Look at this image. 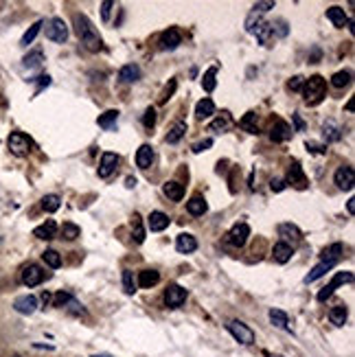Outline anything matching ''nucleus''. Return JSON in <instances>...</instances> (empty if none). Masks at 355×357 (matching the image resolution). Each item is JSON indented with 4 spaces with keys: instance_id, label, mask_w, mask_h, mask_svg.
<instances>
[{
    "instance_id": "nucleus-12",
    "label": "nucleus",
    "mask_w": 355,
    "mask_h": 357,
    "mask_svg": "<svg viewBox=\"0 0 355 357\" xmlns=\"http://www.w3.org/2000/svg\"><path fill=\"white\" fill-rule=\"evenodd\" d=\"M292 134H294V129L289 127L285 121H279L276 125H272V129H270V138H272L274 143H285V141L292 138Z\"/></svg>"
},
{
    "instance_id": "nucleus-6",
    "label": "nucleus",
    "mask_w": 355,
    "mask_h": 357,
    "mask_svg": "<svg viewBox=\"0 0 355 357\" xmlns=\"http://www.w3.org/2000/svg\"><path fill=\"white\" fill-rule=\"evenodd\" d=\"M7 143H9L11 154H16V156H24L26 151L31 149V138L26 134H22V131H13Z\"/></svg>"
},
{
    "instance_id": "nucleus-46",
    "label": "nucleus",
    "mask_w": 355,
    "mask_h": 357,
    "mask_svg": "<svg viewBox=\"0 0 355 357\" xmlns=\"http://www.w3.org/2000/svg\"><path fill=\"white\" fill-rule=\"evenodd\" d=\"M305 147H307L309 154H314V156L327 154V145H320V143H314V141H307V143H305Z\"/></svg>"
},
{
    "instance_id": "nucleus-16",
    "label": "nucleus",
    "mask_w": 355,
    "mask_h": 357,
    "mask_svg": "<svg viewBox=\"0 0 355 357\" xmlns=\"http://www.w3.org/2000/svg\"><path fill=\"white\" fill-rule=\"evenodd\" d=\"M287 182L294 184L296 189H305L307 187V177L302 173L300 164L298 162H292V167H289V175H287Z\"/></svg>"
},
{
    "instance_id": "nucleus-31",
    "label": "nucleus",
    "mask_w": 355,
    "mask_h": 357,
    "mask_svg": "<svg viewBox=\"0 0 355 357\" xmlns=\"http://www.w3.org/2000/svg\"><path fill=\"white\" fill-rule=\"evenodd\" d=\"M254 35H256V39H259L263 46H272V42H274V33H272V29H270L268 22H263L259 29L254 31Z\"/></svg>"
},
{
    "instance_id": "nucleus-45",
    "label": "nucleus",
    "mask_w": 355,
    "mask_h": 357,
    "mask_svg": "<svg viewBox=\"0 0 355 357\" xmlns=\"http://www.w3.org/2000/svg\"><path fill=\"white\" fill-rule=\"evenodd\" d=\"M261 24H263V20H261V16H256V13H250L248 20H246V29H248V33H254Z\"/></svg>"
},
{
    "instance_id": "nucleus-8",
    "label": "nucleus",
    "mask_w": 355,
    "mask_h": 357,
    "mask_svg": "<svg viewBox=\"0 0 355 357\" xmlns=\"http://www.w3.org/2000/svg\"><path fill=\"white\" fill-rule=\"evenodd\" d=\"M248 237H250L248 224H237V226H233L230 233H228V243L235 246V248H241V246H246Z\"/></svg>"
},
{
    "instance_id": "nucleus-39",
    "label": "nucleus",
    "mask_w": 355,
    "mask_h": 357,
    "mask_svg": "<svg viewBox=\"0 0 355 357\" xmlns=\"http://www.w3.org/2000/svg\"><path fill=\"white\" fill-rule=\"evenodd\" d=\"M241 127L246 129V131H250V134H259V127H256V114L254 112H248L246 116L241 118Z\"/></svg>"
},
{
    "instance_id": "nucleus-58",
    "label": "nucleus",
    "mask_w": 355,
    "mask_h": 357,
    "mask_svg": "<svg viewBox=\"0 0 355 357\" xmlns=\"http://www.w3.org/2000/svg\"><path fill=\"white\" fill-rule=\"evenodd\" d=\"M292 118H294V123H296V129H298V131H302V129H305V123H302V118H300L298 114H294Z\"/></svg>"
},
{
    "instance_id": "nucleus-51",
    "label": "nucleus",
    "mask_w": 355,
    "mask_h": 357,
    "mask_svg": "<svg viewBox=\"0 0 355 357\" xmlns=\"http://www.w3.org/2000/svg\"><path fill=\"white\" fill-rule=\"evenodd\" d=\"M213 147V138H206V141H200V143H195L193 145V151L195 154H202V151H206Z\"/></svg>"
},
{
    "instance_id": "nucleus-22",
    "label": "nucleus",
    "mask_w": 355,
    "mask_h": 357,
    "mask_svg": "<svg viewBox=\"0 0 355 357\" xmlns=\"http://www.w3.org/2000/svg\"><path fill=\"white\" fill-rule=\"evenodd\" d=\"M55 233H57V224L53 221V219H49L46 224H42V226H37L35 230H33V235H35L37 239H42V241L53 239V237H55Z\"/></svg>"
},
{
    "instance_id": "nucleus-9",
    "label": "nucleus",
    "mask_w": 355,
    "mask_h": 357,
    "mask_svg": "<svg viewBox=\"0 0 355 357\" xmlns=\"http://www.w3.org/2000/svg\"><path fill=\"white\" fill-rule=\"evenodd\" d=\"M44 281V272H42V267L39 265H26L24 270H22V283L26 287H35V285H39V283Z\"/></svg>"
},
{
    "instance_id": "nucleus-26",
    "label": "nucleus",
    "mask_w": 355,
    "mask_h": 357,
    "mask_svg": "<svg viewBox=\"0 0 355 357\" xmlns=\"http://www.w3.org/2000/svg\"><path fill=\"white\" fill-rule=\"evenodd\" d=\"M346 318H348V309L344 305H338L329 311V320H331V325H335V327H344Z\"/></svg>"
},
{
    "instance_id": "nucleus-63",
    "label": "nucleus",
    "mask_w": 355,
    "mask_h": 357,
    "mask_svg": "<svg viewBox=\"0 0 355 357\" xmlns=\"http://www.w3.org/2000/svg\"><path fill=\"white\" fill-rule=\"evenodd\" d=\"M13 357H20V355H13Z\"/></svg>"
},
{
    "instance_id": "nucleus-15",
    "label": "nucleus",
    "mask_w": 355,
    "mask_h": 357,
    "mask_svg": "<svg viewBox=\"0 0 355 357\" xmlns=\"http://www.w3.org/2000/svg\"><path fill=\"white\" fill-rule=\"evenodd\" d=\"M175 248H178V252H182V254H191L197 250V241L193 235L182 233V235H178V239H175Z\"/></svg>"
},
{
    "instance_id": "nucleus-30",
    "label": "nucleus",
    "mask_w": 355,
    "mask_h": 357,
    "mask_svg": "<svg viewBox=\"0 0 355 357\" xmlns=\"http://www.w3.org/2000/svg\"><path fill=\"white\" fill-rule=\"evenodd\" d=\"M213 114H215V103L210 101V99H202V101L195 105V116L197 118H208Z\"/></svg>"
},
{
    "instance_id": "nucleus-42",
    "label": "nucleus",
    "mask_w": 355,
    "mask_h": 357,
    "mask_svg": "<svg viewBox=\"0 0 355 357\" xmlns=\"http://www.w3.org/2000/svg\"><path fill=\"white\" fill-rule=\"evenodd\" d=\"M123 289H125V294H129V296L136 292V281H134L131 270H123Z\"/></svg>"
},
{
    "instance_id": "nucleus-4",
    "label": "nucleus",
    "mask_w": 355,
    "mask_h": 357,
    "mask_svg": "<svg viewBox=\"0 0 355 357\" xmlns=\"http://www.w3.org/2000/svg\"><path fill=\"white\" fill-rule=\"evenodd\" d=\"M228 331L233 333V338L237 342H241V344H252L254 342V331L250 329L248 325H243L241 320H233V322H228Z\"/></svg>"
},
{
    "instance_id": "nucleus-40",
    "label": "nucleus",
    "mask_w": 355,
    "mask_h": 357,
    "mask_svg": "<svg viewBox=\"0 0 355 357\" xmlns=\"http://www.w3.org/2000/svg\"><path fill=\"white\" fill-rule=\"evenodd\" d=\"M351 83V72L348 70H340L335 72V75L331 77V85L333 88H344V85Z\"/></svg>"
},
{
    "instance_id": "nucleus-38",
    "label": "nucleus",
    "mask_w": 355,
    "mask_h": 357,
    "mask_svg": "<svg viewBox=\"0 0 355 357\" xmlns=\"http://www.w3.org/2000/svg\"><path fill=\"white\" fill-rule=\"evenodd\" d=\"M42 62H44L42 51H33V53H29V55L22 59V66H24V68H37Z\"/></svg>"
},
{
    "instance_id": "nucleus-28",
    "label": "nucleus",
    "mask_w": 355,
    "mask_h": 357,
    "mask_svg": "<svg viewBox=\"0 0 355 357\" xmlns=\"http://www.w3.org/2000/svg\"><path fill=\"white\" fill-rule=\"evenodd\" d=\"M289 259H292V246H289V243L279 241L274 246V261L276 263H287Z\"/></svg>"
},
{
    "instance_id": "nucleus-20",
    "label": "nucleus",
    "mask_w": 355,
    "mask_h": 357,
    "mask_svg": "<svg viewBox=\"0 0 355 357\" xmlns=\"http://www.w3.org/2000/svg\"><path fill=\"white\" fill-rule=\"evenodd\" d=\"M118 79H121L123 83H134L141 79V68H138L136 64H127L123 66L121 70H118Z\"/></svg>"
},
{
    "instance_id": "nucleus-49",
    "label": "nucleus",
    "mask_w": 355,
    "mask_h": 357,
    "mask_svg": "<svg viewBox=\"0 0 355 357\" xmlns=\"http://www.w3.org/2000/svg\"><path fill=\"white\" fill-rule=\"evenodd\" d=\"M252 13H256V16H259V13H265V11H270V9H274V3L272 0H265V3H254V7H252Z\"/></svg>"
},
{
    "instance_id": "nucleus-48",
    "label": "nucleus",
    "mask_w": 355,
    "mask_h": 357,
    "mask_svg": "<svg viewBox=\"0 0 355 357\" xmlns=\"http://www.w3.org/2000/svg\"><path fill=\"white\" fill-rule=\"evenodd\" d=\"M141 217L138 215H134V239H136V243H143L145 241V230H143V226H141Z\"/></svg>"
},
{
    "instance_id": "nucleus-41",
    "label": "nucleus",
    "mask_w": 355,
    "mask_h": 357,
    "mask_svg": "<svg viewBox=\"0 0 355 357\" xmlns=\"http://www.w3.org/2000/svg\"><path fill=\"white\" fill-rule=\"evenodd\" d=\"M79 235H81V228L75 226V224H64L62 226V237L66 241H75Z\"/></svg>"
},
{
    "instance_id": "nucleus-10",
    "label": "nucleus",
    "mask_w": 355,
    "mask_h": 357,
    "mask_svg": "<svg viewBox=\"0 0 355 357\" xmlns=\"http://www.w3.org/2000/svg\"><path fill=\"white\" fill-rule=\"evenodd\" d=\"M180 44H182V35H180V31H178V29H167L160 35V49L162 51H173Z\"/></svg>"
},
{
    "instance_id": "nucleus-24",
    "label": "nucleus",
    "mask_w": 355,
    "mask_h": 357,
    "mask_svg": "<svg viewBox=\"0 0 355 357\" xmlns=\"http://www.w3.org/2000/svg\"><path fill=\"white\" fill-rule=\"evenodd\" d=\"M270 322H272L276 329H285V331H292V327H289V320H287V314L281 311V309H270Z\"/></svg>"
},
{
    "instance_id": "nucleus-25",
    "label": "nucleus",
    "mask_w": 355,
    "mask_h": 357,
    "mask_svg": "<svg viewBox=\"0 0 355 357\" xmlns=\"http://www.w3.org/2000/svg\"><path fill=\"white\" fill-rule=\"evenodd\" d=\"M206 208H208V204H206V200H204L202 195H193L187 202V210L191 215H204V213H206Z\"/></svg>"
},
{
    "instance_id": "nucleus-60",
    "label": "nucleus",
    "mask_w": 355,
    "mask_h": 357,
    "mask_svg": "<svg viewBox=\"0 0 355 357\" xmlns=\"http://www.w3.org/2000/svg\"><path fill=\"white\" fill-rule=\"evenodd\" d=\"M125 184H127V189H134V187H136V177H127V180H125Z\"/></svg>"
},
{
    "instance_id": "nucleus-44",
    "label": "nucleus",
    "mask_w": 355,
    "mask_h": 357,
    "mask_svg": "<svg viewBox=\"0 0 355 357\" xmlns=\"http://www.w3.org/2000/svg\"><path fill=\"white\" fill-rule=\"evenodd\" d=\"M344 283H353V274L351 272H335V276H333V281H331V285L338 289L340 285H344Z\"/></svg>"
},
{
    "instance_id": "nucleus-53",
    "label": "nucleus",
    "mask_w": 355,
    "mask_h": 357,
    "mask_svg": "<svg viewBox=\"0 0 355 357\" xmlns=\"http://www.w3.org/2000/svg\"><path fill=\"white\" fill-rule=\"evenodd\" d=\"M112 7H114V3H112V0H105V3H101V18H103V22H108V20H110Z\"/></svg>"
},
{
    "instance_id": "nucleus-23",
    "label": "nucleus",
    "mask_w": 355,
    "mask_h": 357,
    "mask_svg": "<svg viewBox=\"0 0 355 357\" xmlns=\"http://www.w3.org/2000/svg\"><path fill=\"white\" fill-rule=\"evenodd\" d=\"M327 18L333 22V26H338V29H344V24H348V18L344 9H340V7H329L327 9Z\"/></svg>"
},
{
    "instance_id": "nucleus-57",
    "label": "nucleus",
    "mask_w": 355,
    "mask_h": 357,
    "mask_svg": "<svg viewBox=\"0 0 355 357\" xmlns=\"http://www.w3.org/2000/svg\"><path fill=\"white\" fill-rule=\"evenodd\" d=\"M175 85H178V81H175V79H171V83L167 85V90H164V97H162V101H167V99H169L171 95H173V92H175Z\"/></svg>"
},
{
    "instance_id": "nucleus-47",
    "label": "nucleus",
    "mask_w": 355,
    "mask_h": 357,
    "mask_svg": "<svg viewBox=\"0 0 355 357\" xmlns=\"http://www.w3.org/2000/svg\"><path fill=\"white\" fill-rule=\"evenodd\" d=\"M270 29H272V33H279L281 37L287 35V22H285V20H276V22L270 24Z\"/></svg>"
},
{
    "instance_id": "nucleus-54",
    "label": "nucleus",
    "mask_w": 355,
    "mask_h": 357,
    "mask_svg": "<svg viewBox=\"0 0 355 357\" xmlns=\"http://www.w3.org/2000/svg\"><path fill=\"white\" fill-rule=\"evenodd\" d=\"M226 125H228V118L221 116V118H215V121L210 123V129H213V131H219V129H226Z\"/></svg>"
},
{
    "instance_id": "nucleus-50",
    "label": "nucleus",
    "mask_w": 355,
    "mask_h": 357,
    "mask_svg": "<svg viewBox=\"0 0 355 357\" xmlns=\"http://www.w3.org/2000/svg\"><path fill=\"white\" fill-rule=\"evenodd\" d=\"M154 123H156V110L147 108V110H145V116H143V125H145V127H151Z\"/></svg>"
},
{
    "instance_id": "nucleus-27",
    "label": "nucleus",
    "mask_w": 355,
    "mask_h": 357,
    "mask_svg": "<svg viewBox=\"0 0 355 357\" xmlns=\"http://www.w3.org/2000/svg\"><path fill=\"white\" fill-rule=\"evenodd\" d=\"M322 261L325 263H338L340 261V256H342V243H333V246H329V248H325L322 250Z\"/></svg>"
},
{
    "instance_id": "nucleus-32",
    "label": "nucleus",
    "mask_w": 355,
    "mask_h": 357,
    "mask_svg": "<svg viewBox=\"0 0 355 357\" xmlns=\"http://www.w3.org/2000/svg\"><path fill=\"white\" fill-rule=\"evenodd\" d=\"M333 267V263H325V261H320L318 265H316L312 272H309L307 276H305V283H314V281H318V279H322V276H325L329 270Z\"/></svg>"
},
{
    "instance_id": "nucleus-19",
    "label": "nucleus",
    "mask_w": 355,
    "mask_h": 357,
    "mask_svg": "<svg viewBox=\"0 0 355 357\" xmlns=\"http://www.w3.org/2000/svg\"><path fill=\"white\" fill-rule=\"evenodd\" d=\"M279 235L283 237V243H287V241H292V243H298L300 241V230L294 226V224H281L279 226Z\"/></svg>"
},
{
    "instance_id": "nucleus-5",
    "label": "nucleus",
    "mask_w": 355,
    "mask_h": 357,
    "mask_svg": "<svg viewBox=\"0 0 355 357\" xmlns=\"http://www.w3.org/2000/svg\"><path fill=\"white\" fill-rule=\"evenodd\" d=\"M187 300V289L180 287V285H169L167 292H164V305L169 309H178L184 305Z\"/></svg>"
},
{
    "instance_id": "nucleus-61",
    "label": "nucleus",
    "mask_w": 355,
    "mask_h": 357,
    "mask_svg": "<svg viewBox=\"0 0 355 357\" xmlns=\"http://www.w3.org/2000/svg\"><path fill=\"white\" fill-rule=\"evenodd\" d=\"M92 357H110V355H103V353H97V355H92Z\"/></svg>"
},
{
    "instance_id": "nucleus-59",
    "label": "nucleus",
    "mask_w": 355,
    "mask_h": 357,
    "mask_svg": "<svg viewBox=\"0 0 355 357\" xmlns=\"http://www.w3.org/2000/svg\"><path fill=\"white\" fill-rule=\"evenodd\" d=\"M346 210H348V213H351V215L355 213V197H351V200L346 202Z\"/></svg>"
},
{
    "instance_id": "nucleus-21",
    "label": "nucleus",
    "mask_w": 355,
    "mask_h": 357,
    "mask_svg": "<svg viewBox=\"0 0 355 357\" xmlns=\"http://www.w3.org/2000/svg\"><path fill=\"white\" fill-rule=\"evenodd\" d=\"M162 193L169 197L171 202H180L182 197H184V187L180 182H164V187H162Z\"/></svg>"
},
{
    "instance_id": "nucleus-1",
    "label": "nucleus",
    "mask_w": 355,
    "mask_h": 357,
    "mask_svg": "<svg viewBox=\"0 0 355 357\" xmlns=\"http://www.w3.org/2000/svg\"><path fill=\"white\" fill-rule=\"evenodd\" d=\"M75 31H77L79 39H81V44L88 51L99 53L103 49V39H101V35H99V31L95 29V24H92L88 18L81 16V13L75 16Z\"/></svg>"
},
{
    "instance_id": "nucleus-35",
    "label": "nucleus",
    "mask_w": 355,
    "mask_h": 357,
    "mask_svg": "<svg viewBox=\"0 0 355 357\" xmlns=\"http://www.w3.org/2000/svg\"><path fill=\"white\" fill-rule=\"evenodd\" d=\"M217 68L213 66V68H208L206 72H204V77H202V88L206 90V92H213L215 90V85H217Z\"/></svg>"
},
{
    "instance_id": "nucleus-62",
    "label": "nucleus",
    "mask_w": 355,
    "mask_h": 357,
    "mask_svg": "<svg viewBox=\"0 0 355 357\" xmlns=\"http://www.w3.org/2000/svg\"><path fill=\"white\" fill-rule=\"evenodd\" d=\"M274 357H281V355H274Z\"/></svg>"
},
{
    "instance_id": "nucleus-56",
    "label": "nucleus",
    "mask_w": 355,
    "mask_h": 357,
    "mask_svg": "<svg viewBox=\"0 0 355 357\" xmlns=\"http://www.w3.org/2000/svg\"><path fill=\"white\" fill-rule=\"evenodd\" d=\"M302 81H305V79H302L300 75L292 77V79H289V90H300L302 88Z\"/></svg>"
},
{
    "instance_id": "nucleus-13",
    "label": "nucleus",
    "mask_w": 355,
    "mask_h": 357,
    "mask_svg": "<svg viewBox=\"0 0 355 357\" xmlns=\"http://www.w3.org/2000/svg\"><path fill=\"white\" fill-rule=\"evenodd\" d=\"M13 309L22 316H31L37 309V298L35 296H20V298H16V302H13Z\"/></svg>"
},
{
    "instance_id": "nucleus-2",
    "label": "nucleus",
    "mask_w": 355,
    "mask_h": 357,
    "mask_svg": "<svg viewBox=\"0 0 355 357\" xmlns=\"http://www.w3.org/2000/svg\"><path fill=\"white\" fill-rule=\"evenodd\" d=\"M325 90H327V81L322 79L320 75H314V77H309V81L305 85V101L309 105H316V103H320L322 101V97H325Z\"/></svg>"
},
{
    "instance_id": "nucleus-18",
    "label": "nucleus",
    "mask_w": 355,
    "mask_h": 357,
    "mask_svg": "<svg viewBox=\"0 0 355 357\" xmlns=\"http://www.w3.org/2000/svg\"><path fill=\"white\" fill-rule=\"evenodd\" d=\"M158 281H160V274H158L156 270H143L136 279V285L143 289H149V287H154Z\"/></svg>"
},
{
    "instance_id": "nucleus-33",
    "label": "nucleus",
    "mask_w": 355,
    "mask_h": 357,
    "mask_svg": "<svg viewBox=\"0 0 355 357\" xmlns=\"http://www.w3.org/2000/svg\"><path fill=\"white\" fill-rule=\"evenodd\" d=\"M322 136H325L327 143H335V141H340V138H342L340 127L333 121H327L325 125H322Z\"/></svg>"
},
{
    "instance_id": "nucleus-55",
    "label": "nucleus",
    "mask_w": 355,
    "mask_h": 357,
    "mask_svg": "<svg viewBox=\"0 0 355 357\" xmlns=\"http://www.w3.org/2000/svg\"><path fill=\"white\" fill-rule=\"evenodd\" d=\"M270 189H272L274 193H281V191L285 189V180H281V177H274V180L270 182Z\"/></svg>"
},
{
    "instance_id": "nucleus-17",
    "label": "nucleus",
    "mask_w": 355,
    "mask_h": 357,
    "mask_svg": "<svg viewBox=\"0 0 355 357\" xmlns=\"http://www.w3.org/2000/svg\"><path fill=\"white\" fill-rule=\"evenodd\" d=\"M151 162H154V149H151L149 145H141L136 151V164L141 169H149Z\"/></svg>"
},
{
    "instance_id": "nucleus-36",
    "label": "nucleus",
    "mask_w": 355,
    "mask_h": 357,
    "mask_svg": "<svg viewBox=\"0 0 355 357\" xmlns=\"http://www.w3.org/2000/svg\"><path fill=\"white\" fill-rule=\"evenodd\" d=\"M42 26H44V20H37V22L33 24V26H29V31H26L24 35H22V39H20V44H22V46H29L33 39L37 37V33H39V29H42Z\"/></svg>"
},
{
    "instance_id": "nucleus-14",
    "label": "nucleus",
    "mask_w": 355,
    "mask_h": 357,
    "mask_svg": "<svg viewBox=\"0 0 355 357\" xmlns=\"http://www.w3.org/2000/svg\"><path fill=\"white\" fill-rule=\"evenodd\" d=\"M169 226V217L162 213V210H154V213H149L147 217V228L151 230V233H160V230H164Z\"/></svg>"
},
{
    "instance_id": "nucleus-43",
    "label": "nucleus",
    "mask_w": 355,
    "mask_h": 357,
    "mask_svg": "<svg viewBox=\"0 0 355 357\" xmlns=\"http://www.w3.org/2000/svg\"><path fill=\"white\" fill-rule=\"evenodd\" d=\"M42 259H44V263L49 267H59V265H62V256H59L55 250H46V252L42 254Z\"/></svg>"
},
{
    "instance_id": "nucleus-34",
    "label": "nucleus",
    "mask_w": 355,
    "mask_h": 357,
    "mask_svg": "<svg viewBox=\"0 0 355 357\" xmlns=\"http://www.w3.org/2000/svg\"><path fill=\"white\" fill-rule=\"evenodd\" d=\"M116 118H118V110H108V112H103V114L97 118V125H99V127H103V129H112V127H114V123H116Z\"/></svg>"
},
{
    "instance_id": "nucleus-7",
    "label": "nucleus",
    "mask_w": 355,
    "mask_h": 357,
    "mask_svg": "<svg viewBox=\"0 0 355 357\" xmlns=\"http://www.w3.org/2000/svg\"><path fill=\"white\" fill-rule=\"evenodd\" d=\"M335 184H338V189L342 191H351L353 189V184H355V171L351 164H342V167L335 171Z\"/></svg>"
},
{
    "instance_id": "nucleus-52",
    "label": "nucleus",
    "mask_w": 355,
    "mask_h": 357,
    "mask_svg": "<svg viewBox=\"0 0 355 357\" xmlns=\"http://www.w3.org/2000/svg\"><path fill=\"white\" fill-rule=\"evenodd\" d=\"M70 300H72V296H70V294H64V292L55 294V307H66Z\"/></svg>"
},
{
    "instance_id": "nucleus-11",
    "label": "nucleus",
    "mask_w": 355,
    "mask_h": 357,
    "mask_svg": "<svg viewBox=\"0 0 355 357\" xmlns=\"http://www.w3.org/2000/svg\"><path fill=\"white\" fill-rule=\"evenodd\" d=\"M116 164H118V156L112 154V151H105V154L101 156V162H99V175L101 177L112 175L114 169H116Z\"/></svg>"
},
{
    "instance_id": "nucleus-3",
    "label": "nucleus",
    "mask_w": 355,
    "mask_h": 357,
    "mask_svg": "<svg viewBox=\"0 0 355 357\" xmlns=\"http://www.w3.org/2000/svg\"><path fill=\"white\" fill-rule=\"evenodd\" d=\"M46 37L57 44H64L68 39V26H66L62 18H53L46 22Z\"/></svg>"
},
{
    "instance_id": "nucleus-29",
    "label": "nucleus",
    "mask_w": 355,
    "mask_h": 357,
    "mask_svg": "<svg viewBox=\"0 0 355 357\" xmlns=\"http://www.w3.org/2000/svg\"><path fill=\"white\" fill-rule=\"evenodd\" d=\"M184 134H187V123H184V121H178V123L173 125V127L169 129V134H167V143H169V145L180 143Z\"/></svg>"
},
{
    "instance_id": "nucleus-37",
    "label": "nucleus",
    "mask_w": 355,
    "mask_h": 357,
    "mask_svg": "<svg viewBox=\"0 0 355 357\" xmlns=\"http://www.w3.org/2000/svg\"><path fill=\"white\" fill-rule=\"evenodd\" d=\"M62 206V200H59V195H44L42 197V208L46 213H55Z\"/></svg>"
}]
</instances>
